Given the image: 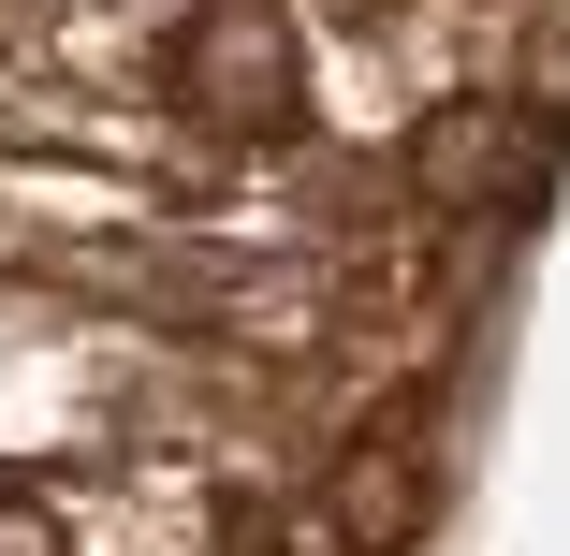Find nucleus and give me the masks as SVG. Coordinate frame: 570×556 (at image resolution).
Returning <instances> with one entry per match:
<instances>
[{
    "label": "nucleus",
    "instance_id": "20e7f679",
    "mask_svg": "<svg viewBox=\"0 0 570 556\" xmlns=\"http://www.w3.org/2000/svg\"><path fill=\"white\" fill-rule=\"evenodd\" d=\"M0 556H73V527H59L45 498H0Z\"/></svg>",
    "mask_w": 570,
    "mask_h": 556
},
{
    "label": "nucleus",
    "instance_id": "f257e3e1",
    "mask_svg": "<svg viewBox=\"0 0 570 556\" xmlns=\"http://www.w3.org/2000/svg\"><path fill=\"white\" fill-rule=\"evenodd\" d=\"M161 88L190 103L205 133H235V147L307 133V45H293V0H190L176 45H161Z\"/></svg>",
    "mask_w": 570,
    "mask_h": 556
},
{
    "label": "nucleus",
    "instance_id": "7ed1b4c3",
    "mask_svg": "<svg viewBox=\"0 0 570 556\" xmlns=\"http://www.w3.org/2000/svg\"><path fill=\"white\" fill-rule=\"evenodd\" d=\"M424 513H439V455H424V410H395L366 455L322 484V542H336V556H410Z\"/></svg>",
    "mask_w": 570,
    "mask_h": 556
},
{
    "label": "nucleus",
    "instance_id": "f03ea898",
    "mask_svg": "<svg viewBox=\"0 0 570 556\" xmlns=\"http://www.w3.org/2000/svg\"><path fill=\"white\" fill-rule=\"evenodd\" d=\"M410 191L439 205V220H512V205H541V176H556V118L527 88H453V103H424L410 118Z\"/></svg>",
    "mask_w": 570,
    "mask_h": 556
}]
</instances>
